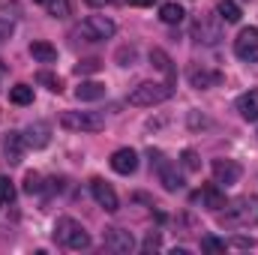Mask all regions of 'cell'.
Listing matches in <instances>:
<instances>
[{"mask_svg":"<svg viewBox=\"0 0 258 255\" xmlns=\"http://www.w3.org/2000/svg\"><path fill=\"white\" fill-rule=\"evenodd\" d=\"M219 219H222V225H231V228L258 225V198L255 195H243V198L225 204V213H222Z\"/></svg>","mask_w":258,"mask_h":255,"instance_id":"obj_1","label":"cell"},{"mask_svg":"<svg viewBox=\"0 0 258 255\" xmlns=\"http://www.w3.org/2000/svg\"><path fill=\"white\" fill-rule=\"evenodd\" d=\"M171 93H174L171 81H144V84H138L129 93V105H135V108H153V105L171 99Z\"/></svg>","mask_w":258,"mask_h":255,"instance_id":"obj_2","label":"cell"},{"mask_svg":"<svg viewBox=\"0 0 258 255\" xmlns=\"http://www.w3.org/2000/svg\"><path fill=\"white\" fill-rule=\"evenodd\" d=\"M54 240L63 243L66 249H75V252L90 246V234H87L84 225L75 222L72 216H60V219H57V225H54Z\"/></svg>","mask_w":258,"mask_h":255,"instance_id":"obj_3","label":"cell"},{"mask_svg":"<svg viewBox=\"0 0 258 255\" xmlns=\"http://www.w3.org/2000/svg\"><path fill=\"white\" fill-rule=\"evenodd\" d=\"M60 126L69 132H99V129H105V117L96 111H63Z\"/></svg>","mask_w":258,"mask_h":255,"instance_id":"obj_4","label":"cell"},{"mask_svg":"<svg viewBox=\"0 0 258 255\" xmlns=\"http://www.w3.org/2000/svg\"><path fill=\"white\" fill-rule=\"evenodd\" d=\"M114 21L111 18H105V15H87L84 21H81V27H78V33L87 39V42H102V39H111L114 36Z\"/></svg>","mask_w":258,"mask_h":255,"instance_id":"obj_5","label":"cell"},{"mask_svg":"<svg viewBox=\"0 0 258 255\" xmlns=\"http://www.w3.org/2000/svg\"><path fill=\"white\" fill-rule=\"evenodd\" d=\"M234 54L246 63H258V27H243L234 39Z\"/></svg>","mask_w":258,"mask_h":255,"instance_id":"obj_6","label":"cell"},{"mask_svg":"<svg viewBox=\"0 0 258 255\" xmlns=\"http://www.w3.org/2000/svg\"><path fill=\"white\" fill-rule=\"evenodd\" d=\"M219 39H222V18L219 15L195 21V42H201V45H219Z\"/></svg>","mask_w":258,"mask_h":255,"instance_id":"obj_7","label":"cell"},{"mask_svg":"<svg viewBox=\"0 0 258 255\" xmlns=\"http://www.w3.org/2000/svg\"><path fill=\"white\" fill-rule=\"evenodd\" d=\"M243 168L234 162V159H213V180L219 186H234L240 180Z\"/></svg>","mask_w":258,"mask_h":255,"instance_id":"obj_8","label":"cell"},{"mask_svg":"<svg viewBox=\"0 0 258 255\" xmlns=\"http://www.w3.org/2000/svg\"><path fill=\"white\" fill-rule=\"evenodd\" d=\"M186 78H189V84H192L195 90H207V87H216L219 81H222V72H216V69H207V66H189V72H186Z\"/></svg>","mask_w":258,"mask_h":255,"instance_id":"obj_9","label":"cell"},{"mask_svg":"<svg viewBox=\"0 0 258 255\" xmlns=\"http://www.w3.org/2000/svg\"><path fill=\"white\" fill-rule=\"evenodd\" d=\"M90 192H93L96 204H99V207H105L108 213H114V210L120 207V201H117V192L111 189L105 180H99V177H96V180H90Z\"/></svg>","mask_w":258,"mask_h":255,"instance_id":"obj_10","label":"cell"},{"mask_svg":"<svg viewBox=\"0 0 258 255\" xmlns=\"http://www.w3.org/2000/svg\"><path fill=\"white\" fill-rule=\"evenodd\" d=\"M105 246H108L111 252L126 255V252L135 249V237H132L129 231H123V228H105Z\"/></svg>","mask_w":258,"mask_h":255,"instance_id":"obj_11","label":"cell"},{"mask_svg":"<svg viewBox=\"0 0 258 255\" xmlns=\"http://www.w3.org/2000/svg\"><path fill=\"white\" fill-rule=\"evenodd\" d=\"M111 168L117 171V174H135V168H138V153L132 150V147H120V150H114L111 153Z\"/></svg>","mask_w":258,"mask_h":255,"instance_id":"obj_12","label":"cell"},{"mask_svg":"<svg viewBox=\"0 0 258 255\" xmlns=\"http://www.w3.org/2000/svg\"><path fill=\"white\" fill-rule=\"evenodd\" d=\"M195 201H201V207H207V210H222L228 201H225V192L219 189V183H210V186H204V189L195 195Z\"/></svg>","mask_w":258,"mask_h":255,"instance_id":"obj_13","label":"cell"},{"mask_svg":"<svg viewBox=\"0 0 258 255\" xmlns=\"http://www.w3.org/2000/svg\"><path fill=\"white\" fill-rule=\"evenodd\" d=\"M24 141H27V147H45V144L51 141V126L42 123V120L30 123L27 132H24Z\"/></svg>","mask_w":258,"mask_h":255,"instance_id":"obj_14","label":"cell"},{"mask_svg":"<svg viewBox=\"0 0 258 255\" xmlns=\"http://www.w3.org/2000/svg\"><path fill=\"white\" fill-rule=\"evenodd\" d=\"M24 135L21 132H9L6 138H3V153H6V159L9 162H21V156H24Z\"/></svg>","mask_w":258,"mask_h":255,"instance_id":"obj_15","label":"cell"},{"mask_svg":"<svg viewBox=\"0 0 258 255\" xmlns=\"http://www.w3.org/2000/svg\"><path fill=\"white\" fill-rule=\"evenodd\" d=\"M159 180H162V186L165 192H177L183 189V177H180V171L171 165V162H159Z\"/></svg>","mask_w":258,"mask_h":255,"instance_id":"obj_16","label":"cell"},{"mask_svg":"<svg viewBox=\"0 0 258 255\" xmlns=\"http://www.w3.org/2000/svg\"><path fill=\"white\" fill-rule=\"evenodd\" d=\"M237 111H240L243 120H258V90H249V93L237 96Z\"/></svg>","mask_w":258,"mask_h":255,"instance_id":"obj_17","label":"cell"},{"mask_svg":"<svg viewBox=\"0 0 258 255\" xmlns=\"http://www.w3.org/2000/svg\"><path fill=\"white\" fill-rule=\"evenodd\" d=\"M75 96H78L81 102H96V99L105 96V84H99V81H81V84L75 87Z\"/></svg>","mask_w":258,"mask_h":255,"instance_id":"obj_18","label":"cell"},{"mask_svg":"<svg viewBox=\"0 0 258 255\" xmlns=\"http://www.w3.org/2000/svg\"><path fill=\"white\" fill-rule=\"evenodd\" d=\"M30 54H33V60H39V63H54L57 60V48L51 45V42H30Z\"/></svg>","mask_w":258,"mask_h":255,"instance_id":"obj_19","label":"cell"},{"mask_svg":"<svg viewBox=\"0 0 258 255\" xmlns=\"http://www.w3.org/2000/svg\"><path fill=\"white\" fill-rule=\"evenodd\" d=\"M216 12H219V18H222L225 24H237V21H240V6H237L234 0H219Z\"/></svg>","mask_w":258,"mask_h":255,"instance_id":"obj_20","label":"cell"},{"mask_svg":"<svg viewBox=\"0 0 258 255\" xmlns=\"http://www.w3.org/2000/svg\"><path fill=\"white\" fill-rule=\"evenodd\" d=\"M183 15H186V12H183L180 3H162V6H159V18H162L165 24H180Z\"/></svg>","mask_w":258,"mask_h":255,"instance_id":"obj_21","label":"cell"},{"mask_svg":"<svg viewBox=\"0 0 258 255\" xmlns=\"http://www.w3.org/2000/svg\"><path fill=\"white\" fill-rule=\"evenodd\" d=\"M9 102H12V105H30V102H33V87H30V84H15V87H9Z\"/></svg>","mask_w":258,"mask_h":255,"instance_id":"obj_22","label":"cell"},{"mask_svg":"<svg viewBox=\"0 0 258 255\" xmlns=\"http://www.w3.org/2000/svg\"><path fill=\"white\" fill-rule=\"evenodd\" d=\"M150 63L156 66L159 72H165V75H168V81H174V66H171V57H168L162 48H153V51H150Z\"/></svg>","mask_w":258,"mask_h":255,"instance_id":"obj_23","label":"cell"},{"mask_svg":"<svg viewBox=\"0 0 258 255\" xmlns=\"http://www.w3.org/2000/svg\"><path fill=\"white\" fill-rule=\"evenodd\" d=\"M45 9H48L51 18H66V15L72 12V3H69V0H48Z\"/></svg>","mask_w":258,"mask_h":255,"instance_id":"obj_24","label":"cell"},{"mask_svg":"<svg viewBox=\"0 0 258 255\" xmlns=\"http://www.w3.org/2000/svg\"><path fill=\"white\" fill-rule=\"evenodd\" d=\"M99 69H102V60H96V57H84V60L75 63V75H93V72H99Z\"/></svg>","mask_w":258,"mask_h":255,"instance_id":"obj_25","label":"cell"},{"mask_svg":"<svg viewBox=\"0 0 258 255\" xmlns=\"http://www.w3.org/2000/svg\"><path fill=\"white\" fill-rule=\"evenodd\" d=\"M15 201V186L6 174H0V204H12Z\"/></svg>","mask_w":258,"mask_h":255,"instance_id":"obj_26","label":"cell"},{"mask_svg":"<svg viewBox=\"0 0 258 255\" xmlns=\"http://www.w3.org/2000/svg\"><path fill=\"white\" fill-rule=\"evenodd\" d=\"M36 81H39V84H45L51 93H60V90H63V81H60L57 75H51V72H39V75H36Z\"/></svg>","mask_w":258,"mask_h":255,"instance_id":"obj_27","label":"cell"},{"mask_svg":"<svg viewBox=\"0 0 258 255\" xmlns=\"http://www.w3.org/2000/svg\"><path fill=\"white\" fill-rule=\"evenodd\" d=\"M225 246H228V243L219 240V237H204V240H201V249H204V252H225Z\"/></svg>","mask_w":258,"mask_h":255,"instance_id":"obj_28","label":"cell"},{"mask_svg":"<svg viewBox=\"0 0 258 255\" xmlns=\"http://www.w3.org/2000/svg\"><path fill=\"white\" fill-rule=\"evenodd\" d=\"M180 162H183V168H186V171H198V168H201V162H198V153H195V150H183V153H180Z\"/></svg>","mask_w":258,"mask_h":255,"instance_id":"obj_29","label":"cell"},{"mask_svg":"<svg viewBox=\"0 0 258 255\" xmlns=\"http://www.w3.org/2000/svg\"><path fill=\"white\" fill-rule=\"evenodd\" d=\"M135 57H138V51H135V48H120V51H117L120 66H132V63H135Z\"/></svg>","mask_w":258,"mask_h":255,"instance_id":"obj_30","label":"cell"},{"mask_svg":"<svg viewBox=\"0 0 258 255\" xmlns=\"http://www.w3.org/2000/svg\"><path fill=\"white\" fill-rule=\"evenodd\" d=\"M39 189H42V183H39V174H33V171H30V174L24 177V192H30V195H33V192H39Z\"/></svg>","mask_w":258,"mask_h":255,"instance_id":"obj_31","label":"cell"},{"mask_svg":"<svg viewBox=\"0 0 258 255\" xmlns=\"http://www.w3.org/2000/svg\"><path fill=\"white\" fill-rule=\"evenodd\" d=\"M12 36V21L9 18H0V42H6Z\"/></svg>","mask_w":258,"mask_h":255,"instance_id":"obj_32","label":"cell"},{"mask_svg":"<svg viewBox=\"0 0 258 255\" xmlns=\"http://www.w3.org/2000/svg\"><path fill=\"white\" fill-rule=\"evenodd\" d=\"M144 249H147V252L159 249V234H153V231H150V234H147V240H144Z\"/></svg>","mask_w":258,"mask_h":255,"instance_id":"obj_33","label":"cell"},{"mask_svg":"<svg viewBox=\"0 0 258 255\" xmlns=\"http://www.w3.org/2000/svg\"><path fill=\"white\" fill-rule=\"evenodd\" d=\"M231 246H237V249H249V246H255V240H252V237H237Z\"/></svg>","mask_w":258,"mask_h":255,"instance_id":"obj_34","label":"cell"},{"mask_svg":"<svg viewBox=\"0 0 258 255\" xmlns=\"http://www.w3.org/2000/svg\"><path fill=\"white\" fill-rule=\"evenodd\" d=\"M87 6H108V3H120V0H84Z\"/></svg>","mask_w":258,"mask_h":255,"instance_id":"obj_35","label":"cell"},{"mask_svg":"<svg viewBox=\"0 0 258 255\" xmlns=\"http://www.w3.org/2000/svg\"><path fill=\"white\" fill-rule=\"evenodd\" d=\"M132 6H153V0H129Z\"/></svg>","mask_w":258,"mask_h":255,"instance_id":"obj_36","label":"cell"},{"mask_svg":"<svg viewBox=\"0 0 258 255\" xmlns=\"http://www.w3.org/2000/svg\"><path fill=\"white\" fill-rule=\"evenodd\" d=\"M0 72H6V66H3V60H0Z\"/></svg>","mask_w":258,"mask_h":255,"instance_id":"obj_37","label":"cell"},{"mask_svg":"<svg viewBox=\"0 0 258 255\" xmlns=\"http://www.w3.org/2000/svg\"><path fill=\"white\" fill-rule=\"evenodd\" d=\"M36 3H48V0H36Z\"/></svg>","mask_w":258,"mask_h":255,"instance_id":"obj_38","label":"cell"}]
</instances>
